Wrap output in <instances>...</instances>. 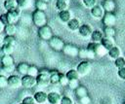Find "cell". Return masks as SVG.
Masks as SVG:
<instances>
[{
    "label": "cell",
    "instance_id": "1",
    "mask_svg": "<svg viewBox=\"0 0 125 104\" xmlns=\"http://www.w3.org/2000/svg\"><path fill=\"white\" fill-rule=\"evenodd\" d=\"M31 19H32L33 24H35L38 28H39V27H42V26H44V25L47 24V17H46L45 12H43V11L35 10V11L32 13Z\"/></svg>",
    "mask_w": 125,
    "mask_h": 104
},
{
    "label": "cell",
    "instance_id": "2",
    "mask_svg": "<svg viewBox=\"0 0 125 104\" xmlns=\"http://www.w3.org/2000/svg\"><path fill=\"white\" fill-rule=\"evenodd\" d=\"M36 82H37V86L42 87H46L50 85V72L46 69L40 70L39 74L36 77Z\"/></svg>",
    "mask_w": 125,
    "mask_h": 104
},
{
    "label": "cell",
    "instance_id": "3",
    "mask_svg": "<svg viewBox=\"0 0 125 104\" xmlns=\"http://www.w3.org/2000/svg\"><path fill=\"white\" fill-rule=\"evenodd\" d=\"M91 63L88 60H82L80 63H78L76 67V71L78 72L79 76H86L91 71Z\"/></svg>",
    "mask_w": 125,
    "mask_h": 104
},
{
    "label": "cell",
    "instance_id": "4",
    "mask_svg": "<svg viewBox=\"0 0 125 104\" xmlns=\"http://www.w3.org/2000/svg\"><path fill=\"white\" fill-rule=\"evenodd\" d=\"M38 36L42 39V40H50L52 37H53V30L52 28L46 24L42 27H39L38 29Z\"/></svg>",
    "mask_w": 125,
    "mask_h": 104
},
{
    "label": "cell",
    "instance_id": "5",
    "mask_svg": "<svg viewBox=\"0 0 125 104\" xmlns=\"http://www.w3.org/2000/svg\"><path fill=\"white\" fill-rule=\"evenodd\" d=\"M49 45H50V47H51L53 50H55V51H57V52L62 51V49H63V47H64V44H63L62 40L60 37H58V36H53V37L49 40Z\"/></svg>",
    "mask_w": 125,
    "mask_h": 104
},
{
    "label": "cell",
    "instance_id": "6",
    "mask_svg": "<svg viewBox=\"0 0 125 104\" xmlns=\"http://www.w3.org/2000/svg\"><path fill=\"white\" fill-rule=\"evenodd\" d=\"M20 15H21V9L20 8H17V9L12 10V11H8L6 13L8 24L9 23H15L16 21H18V19L20 18Z\"/></svg>",
    "mask_w": 125,
    "mask_h": 104
},
{
    "label": "cell",
    "instance_id": "7",
    "mask_svg": "<svg viewBox=\"0 0 125 104\" xmlns=\"http://www.w3.org/2000/svg\"><path fill=\"white\" fill-rule=\"evenodd\" d=\"M36 85H37V82H36V78L35 77L29 76V75L22 76V78H21V86L23 87L31 88V87H35Z\"/></svg>",
    "mask_w": 125,
    "mask_h": 104
},
{
    "label": "cell",
    "instance_id": "8",
    "mask_svg": "<svg viewBox=\"0 0 125 104\" xmlns=\"http://www.w3.org/2000/svg\"><path fill=\"white\" fill-rule=\"evenodd\" d=\"M90 14L94 18L97 19H103L105 12L103 8L102 5H96L95 7H93L92 9H90Z\"/></svg>",
    "mask_w": 125,
    "mask_h": 104
},
{
    "label": "cell",
    "instance_id": "9",
    "mask_svg": "<svg viewBox=\"0 0 125 104\" xmlns=\"http://www.w3.org/2000/svg\"><path fill=\"white\" fill-rule=\"evenodd\" d=\"M62 52L68 55V56H71V57H75V56H78L79 54V49L74 46V45H70V44H67V45H64L63 49H62Z\"/></svg>",
    "mask_w": 125,
    "mask_h": 104
},
{
    "label": "cell",
    "instance_id": "10",
    "mask_svg": "<svg viewBox=\"0 0 125 104\" xmlns=\"http://www.w3.org/2000/svg\"><path fill=\"white\" fill-rule=\"evenodd\" d=\"M103 23L104 24V26H111L113 27V25L116 23V16L113 13H105L104 17H103Z\"/></svg>",
    "mask_w": 125,
    "mask_h": 104
},
{
    "label": "cell",
    "instance_id": "11",
    "mask_svg": "<svg viewBox=\"0 0 125 104\" xmlns=\"http://www.w3.org/2000/svg\"><path fill=\"white\" fill-rule=\"evenodd\" d=\"M21 86V78L18 75H11L8 77V87L18 88Z\"/></svg>",
    "mask_w": 125,
    "mask_h": 104
},
{
    "label": "cell",
    "instance_id": "12",
    "mask_svg": "<svg viewBox=\"0 0 125 104\" xmlns=\"http://www.w3.org/2000/svg\"><path fill=\"white\" fill-rule=\"evenodd\" d=\"M47 97H48V93H46L45 91H42V90L36 91L33 95L35 103H38V104H45L47 102Z\"/></svg>",
    "mask_w": 125,
    "mask_h": 104
},
{
    "label": "cell",
    "instance_id": "13",
    "mask_svg": "<svg viewBox=\"0 0 125 104\" xmlns=\"http://www.w3.org/2000/svg\"><path fill=\"white\" fill-rule=\"evenodd\" d=\"M61 94L59 92L56 91H51L48 93V97H47V102L50 104H60L61 101Z\"/></svg>",
    "mask_w": 125,
    "mask_h": 104
},
{
    "label": "cell",
    "instance_id": "14",
    "mask_svg": "<svg viewBox=\"0 0 125 104\" xmlns=\"http://www.w3.org/2000/svg\"><path fill=\"white\" fill-rule=\"evenodd\" d=\"M78 32H79V34H80V36H82V37H84V38H87V37H90L91 36V34H92V32H93V29H92V27L89 25V24H82L80 27H79V29H78Z\"/></svg>",
    "mask_w": 125,
    "mask_h": 104
},
{
    "label": "cell",
    "instance_id": "15",
    "mask_svg": "<svg viewBox=\"0 0 125 104\" xmlns=\"http://www.w3.org/2000/svg\"><path fill=\"white\" fill-rule=\"evenodd\" d=\"M101 45H102L106 51H109L111 48H113V47L115 46L113 38H111V37H106V36H104V38H103L102 41H101Z\"/></svg>",
    "mask_w": 125,
    "mask_h": 104
},
{
    "label": "cell",
    "instance_id": "16",
    "mask_svg": "<svg viewBox=\"0 0 125 104\" xmlns=\"http://www.w3.org/2000/svg\"><path fill=\"white\" fill-rule=\"evenodd\" d=\"M102 6H103V8H104L105 13H112L114 11L115 7H116L115 2L113 0H104L103 2Z\"/></svg>",
    "mask_w": 125,
    "mask_h": 104
},
{
    "label": "cell",
    "instance_id": "17",
    "mask_svg": "<svg viewBox=\"0 0 125 104\" xmlns=\"http://www.w3.org/2000/svg\"><path fill=\"white\" fill-rule=\"evenodd\" d=\"M58 17H59V19H60L62 22H65V23H67V22L71 19V13H70L68 10L61 11V12H59Z\"/></svg>",
    "mask_w": 125,
    "mask_h": 104
},
{
    "label": "cell",
    "instance_id": "18",
    "mask_svg": "<svg viewBox=\"0 0 125 104\" xmlns=\"http://www.w3.org/2000/svg\"><path fill=\"white\" fill-rule=\"evenodd\" d=\"M107 55L109 56V58L115 60L116 58L120 57L121 56V51L119 49V47L117 46H114L113 48H111L109 51H107Z\"/></svg>",
    "mask_w": 125,
    "mask_h": 104
},
{
    "label": "cell",
    "instance_id": "19",
    "mask_svg": "<svg viewBox=\"0 0 125 104\" xmlns=\"http://www.w3.org/2000/svg\"><path fill=\"white\" fill-rule=\"evenodd\" d=\"M104 33L101 30H93L90 38H91V42H95V43H101L102 39L104 38Z\"/></svg>",
    "mask_w": 125,
    "mask_h": 104
},
{
    "label": "cell",
    "instance_id": "20",
    "mask_svg": "<svg viewBox=\"0 0 125 104\" xmlns=\"http://www.w3.org/2000/svg\"><path fill=\"white\" fill-rule=\"evenodd\" d=\"M66 25H67V28H68L69 30H71V31H76V30H78L79 27L81 26L80 21H79V19H77V18H71V19L66 23Z\"/></svg>",
    "mask_w": 125,
    "mask_h": 104
},
{
    "label": "cell",
    "instance_id": "21",
    "mask_svg": "<svg viewBox=\"0 0 125 104\" xmlns=\"http://www.w3.org/2000/svg\"><path fill=\"white\" fill-rule=\"evenodd\" d=\"M4 31L6 33V35H10V36H14L17 32V26L15 23H9L6 24L4 26Z\"/></svg>",
    "mask_w": 125,
    "mask_h": 104
},
{
    "label": "cell",
    "instance_id": "22",
    "mask_svg": "<svg viewBox=\"0 0 125 104\" xmlns=\"http://www.w3.org/2000/svg\"><path fill=\"white\" fill-rule=\"evenodd\" d=\"M28 68H29V65H28L27 63L21 62V63H20V64L17 66L16 69H17V71H18L19 74H21V75H22V76H25V75H27Z\"/></svg>",
    "mask_w": 125,
    "mask_h": 104
},
{
    "label": "cell",
    "instance_id": "23",
    "mask_svg": "<svg viewBox=\"0 0 125 104\" xmlns=\"http://www.w3.org/2000/svg\"><path fill=\"white\" fill-rule=\"evenodd\" d=\"M14 58L12 55H6L4 54L1 58V63L2 66H13L14 65Z\"/></svg>",
    "mask_w": 125,
    "mask_h": 104
},
{
    "label": "cell",
    "instance_id": "24",
    "mask_svg": "<svg viewBox=\"0 0 125 104\" xmlns=\"http://www.w3.org/2000/svg\"><path fill=\"white\" fill-rule=\"evenodd\" d=\"M15 51V46L13 45H7V44H3L1 47V52H3V54L6 55H11Z\"/></svg>",
    "mask_w": 125,
    "mask_h": 104
},
{
    "label": "cell",
    "instance_id": "25",
    "mask_svg": "<svg viewBox=\"0 0 125 104\" xmlns=\"http://www.w3.org/2000/svg\"><path fill=\"white\" fill-rule=\"evenodd\" d=\"M78 55L80 57H82V58H94L96 56V54L94 52H92L91 51H89L87 49L79 50V54Z\"/></svg>",
    "mask_w": 125,
    "mask_h": 104
},
{
    "label": "cell",
    "instance_id": "26",
    "mask_svg": "<svg viewBox=\"0 0 125 104\" xmlns=\"http://www.w3.org/2000/svg\"><path fill=\"white\" fill-rule=\"evenodd\" d=\"M4 8L7 12L17 9L18 5H17L16 0H6V1H4Z\"/></svg>",
    "mask_w": 125,
    "mask_h": 104
},
{
    "label": "cell",
    "instance_id": "27",
    "mask_svg": "<svg viewBox=\"0 0 125 104\" xmlns=\"http://www.w3.org/2000/svg\"><path fill=\"white\" fill-rule=\"evenodd\" d=\"M65 76L68 79V81H71V80H79V77H80L79 74H78V72L76 71V69H70V70H68L65 73Z\"/></svg>",
    "mask_w": 125,
    "mask_h": 104
},
{
    "label": "cell",
    "instance_id": "28",
    "mask_svg": "<svg viewBox=\"0 0 125 104\" xmlns=\"http://www.w3.org/2000/svg\"><path fill=\"white\" fill-rule=\"evenodd\" d=\"M60 81V72L58 71H51L50 72V84L57 85Z\"/></svg>",
    "mask_w": 125,
    "mask_h": 104
},
{
    "label": "cell",
    "instance_id": "29",
    "mask_svg": "<svg viewBox=\"0 0 125 104\" xmlns=\"http://www.w3.org/2000/svg\"><path fill=\"white\" fill-rule=\"evenodd\" d=\"M75 95L80 99V98H82V97L87 96V95H88V91H87V89H86L85 87H80V86H79V87L75 89Z\"/></svg>",
    "mask_w": 125,
    "mask_h": 104
},
{
    "label": "cell",
    "instance_id": "30",
    "mask_svg": "<svg viewBox=\"0 0 125 104\" xmlns=\"http://www.w3.org/2000/svg\"><path fill=\"white\" fill-rule=\"evenodd\" d=\"M104 35L106 37H111L113 38V36L115 35V29L111 26H104V31H103Z\"/></svg>",
    "mask_w": 125,
    "mask_h": 104
},
{
    "label": "cell",
    "instance_id": "31",
    "mask_svg": "<svg viewBox=\"0 0 125 104\" xmlns=\"http://www.w3.org/2000/svg\"><path fill=\"white\" fill-rule=\"evenodd\" d=\"M114 66H115L117 69L124 68V67H125V57L120 56V57L116 58V59L114 60Z\"/></svg>",
    "mask_w": 125,
    "mask_h": 104
},
{
    "label": "cell",
    "instance_id": "32",
    "mask_svg": "<svg viewBox=\"0 0 125 104\" xmlns=\"http://www.w3.org/2000/svg\"><path fill=\"white\" fill-rule=\"evenodd\" d=\"M3 44H7V45H13V46H16V38H15L14 36L6 35V36H4V39H3Z\"/></svg>",
    "mask_w": 125,
    "mask_h": 104
},
{
    "label": "cell",
    "instance_id": "33",
    "mask_svg": "<svg viewBox=\"0 0 125 104\" xmlns=\"http://www.w3.org/2000/svg\"><path fill=\"white\" fill-rule=\"evenodd\" d=\"M68 7V3L67 2H61V1H56V9L61 12V11H64L67 10Z\"/></svg>",
    "mask_w": 125,
    "mask_h": 104
},
{
    "label": "cell",
    "instance_id": "34",
    "mask_svg": "<svg viewBox=\"0 0 125 104\" xmlns=\"http://www.w3.org/2000/svg\"><path fill=\"white\" fill-rule=\"evenodd\" d=\"M38 74H39L38 68H37L36 66H34V65H29V68H28V71H27V75L36 78Z\"/></svg>",
    "mask_w": 125,
    "mask_h": 104
},
{
    "label": "cell",
    "instance_id": "35",
    "mask_svg": "<svg viewBox=\"0 0 125 104\" xmlns=\"http://www.w3.org/2000/svg\"><path fill=\"white\" fill-rule=\"evenodd\" d=\"M35 7H36V10H39V11H45L47 8H48V4L45 3V2H42L40 0H37L35 2Z\"/></svg>",
    "mask_w": 125,
    "mask_h": 104
},
{
    "label": "cell",
    "instance_id": "36",
    "mask_svg": "<svg viewBox=\"0 0 125 104\" xmlns=\"http://www.w3.org/2000/svg\"><path fill=\"white\" fill-rule=\"evenodd\" d=\"M100 45H101V43H95V42H90L88 45H87V50H89V51H91L92 52H96V51L98 50V48L100 47Z\"/></svg>",
    "mask_w": 125,
    "mask_h": 104
},
{
    "label": "cell",
    "instance_id": "37",
    "mask_svg": "<svg viewBox=\"0 0 125 104\" xmlns=\"http://www.w3.org/2000/svg\"><path fill=\"white\" fill-rule=\"evenodd\" d=\"M97 2H98L97 0H82L83 5L86 8H88V9H92L93 7H95L96 5H98Z\"/></svg>",
    "mask_w": 125,
    "mask_h": 104
},
{
    "label": "cell",
    "instance_id": "38",
    "mask_svg": "<svg viewBox=\"0 0 125 104\" xmlns=\"http://www.w3.org/2000/svg\"><path fill=\"white\" fill-rule=\"evenodd\" d=\"M18 8L20 9H25L29 5V0H16Z\"/></svg>",
    "mask_w": 125,
    "mask_h": 104
},
{
    "label": "cell",
    "instance_id": "39",
    "mask_svg": "<svg viewBox=\"0 0 125 104\" xmlns=\"http://www.w3.org/2000/svg\"><path fill=\"white\" fill-rule=\"evenodd\" d=\"M59 84L61 86H67L68 85V79L66 78L65 74H62V73H60V81H59Z\"/></svg>",
    "mask_w": 125,
    "mask_h": 104
},
{
    "label": "cell",
    "instance_id": "40",
    "mask_svg": "<svg viewBox=\"0 0 125 104\" xmlns=\"http://www.w3.org/2000/svg\"><path fill=\"white\" fill-rule=\"evenodd\" d=\"M6 87H8V78L0 74V88H4Z\"/></svg>",
    "mask_w": 125,
    "mask_h": 104
},
{
    "label": "cell",
    "instance_id": "41",
    "mask_svg": "<svg viewBox=\"0 0 125 104\" xmlns=\"http://www.w3.org/2000/svg\"><path fill=\"white\" fill-rule=\"evenodd\" d=\"M67 87H68L69 88L75 90V89L79 87V82H78V80H71V81H68V85H67Z\"/></svg>",
    "mask_w": 125,
    "mask_h": 104
},
{
    "label": "cell",
    "instance_id": "42",
    "mask_svg": "<svg viewBox=\"0 0 125 104\" xmlns=\"http://www.w3.org/2000/svg\"><path fill=\"white\" fill-rule=\"evenodd\" d=\"M60 104H74L72 99L68 96H62L61 98V101H60Z\"/></svg>",
    "mask_w": 125,
    "mask_h": 104
},
{
    "label": "cell",
    "instance_id": "43",
    "mask_svg": "<svg viewBox=\"0 0 125 104\" xmlns=\"http://www.w3.org/2000/svg\"><path fill=\"white\" fill-rule=\"evenodd\" d=\"M23 104H35V100L33 98V96H26L22 99V102Z\"/></svg>",
    "mask_w": 125,
    "mask_h": 104
},
{
    "label": "cell",
    "instance_id": "44",
    "mask_svg": "<svg viewBox=\"0 0 125 104\" xmlns=\"http://www.w3.org/2000/svg\"><path fill=\"white\" fill-rule=\"evenodd\" d=\"M117 75L121 80H125V67L117 70Z\"/></svg>",
    "mask_w": 125,
    "mask_h": 104
},
{
    "label": "cell",
    "instance_id": "45",
    "mask_svg": "<svg viewBox=\"0 0 125 104\" xmlns=\"http://www.w3.org/2000/svg\"><path fill=\"white\" fill-rule=\"evenodd\" d=\"M80 102H81L82 104H89V103L91 102V99H90V97L87 95V96H85V97L80 98Z\"/></svg>",
    "mask_w": 125,
    "mask_h": 104
},
{
    "label": "cell",
    "instance_id": "46",
    "mask_svg": "<svg viewBox=\"0 0 125 104\" xmlns=\"http://www.w3.org/2000/svg\"><path fill=\"white\" fill-rule=\"evenodd\" d=\"M4 26H5V25H4V24H3V23L0 21V34H1V32L4 30Z\"/></svg>",
    "mask_w": 125,
    "mask_h": 104
},
{
    "label": "cell",
    "instance_id": "47",
    "mask_svg": "<svg viewBox=\"0 0 125 104\" xmlns=\"http://www.w3.org/2000/svg\"><path fill=\"white\" fill-rule=\"evenodd\" d=\"M3 39H4V37L0 34V47H2V45H3Z\"/></svg>",
    "mask_w": 125,
    "mask_h": 104
},
{
    "label": "cell",
    "instance_id": "48",
    "mask_svg": "<svg viewBox=\"0 0 125 104\" xmlns=\"http://www.w3.org/2000/svg\"><path fill=\"white\" fill-rule=\"evenodd\" d=\"M40 1H42V2H45V3H47V4H48V2H50L51 0H40Z\"/></svg>",
    "mask_w": 125,
    "mask_h": 104
},
{
    "label": "cell",
    "instance_id": "49",
    "mask_svg": "<svg viewBox=\"0 0 125 104\" xmlns=\"http://www.w3.org/2000/svg\"><path fill=\"white\" fill-rule=\"evenodd\" d=\"M57 1H61V2H67L68 0H57Z\"/></svg>",
    "mask_w": 125,
    "mask_h": 104
},
{
    "label": "cell",
    "instance_id": "50",
    "mask_svg": "<svg viewBox=\"0 0 125 104\" xmlns=\"http://www.w3.org/2000/svg\"><path fill=\"white\" fill-rule=\"evenodd\" d=\"M1 16H2V13H1V11H0V17H1Z\"/></svg>",
    "mask_w": 125,
    "mask_h": 104
},
{
    "label": "cell",
    "instance_id": "51",
    "mask_svg": "<svg viewBox=\"0 0 125 104\" xmlns=\"http://www.w3.org/2000/svg\"><path fill=\"white\" fill-rule=\"evenodd\" d=\"M20 104H23V103H20Z\"/></svg>",
    "mask_w": 125,
    "mask_h": 104
},
{
    "label": "cell",
    "instance_id": "52",
    "mask_svg": "<svg viewBox=\"0 0 125 104\" xmlns=\"http://www.w3.org/2000/svg\"><path fill=\"white\" fill-rule=\"evenodd\" d=\"M123 104H125V101H124V103H123Z\"/></svg>",
    "mask_w": 125,
    "mask_h": 104
},
{
    "label": "cell",
    "instance_id": "53",
    "mask_svg": "<svg viewBox=\"0 0 125 104\" xmlns=\"http://www.w3.org/2000/svg\"><path fill=\"white\" fill-rule=\"evenodd\" d=\"M4 1H6V0H4Z\"/></svg>",
    "mask_w": 125,
    "mask_h": 104
},
{
    "label": "cell",
    "instance_id": "54",
    "mask_svg": "<svg viewBox=\"0 0 125 104\" xmlns=\"http://www.w3.org/2000/svg\"><path fill=\"white\" fill-rule=\"evenodd\" d=\"M113 1H114V0H113Z\"/></svg>",
    "mask_w": 125,
    "mask_h": 104
}]
</instances>
